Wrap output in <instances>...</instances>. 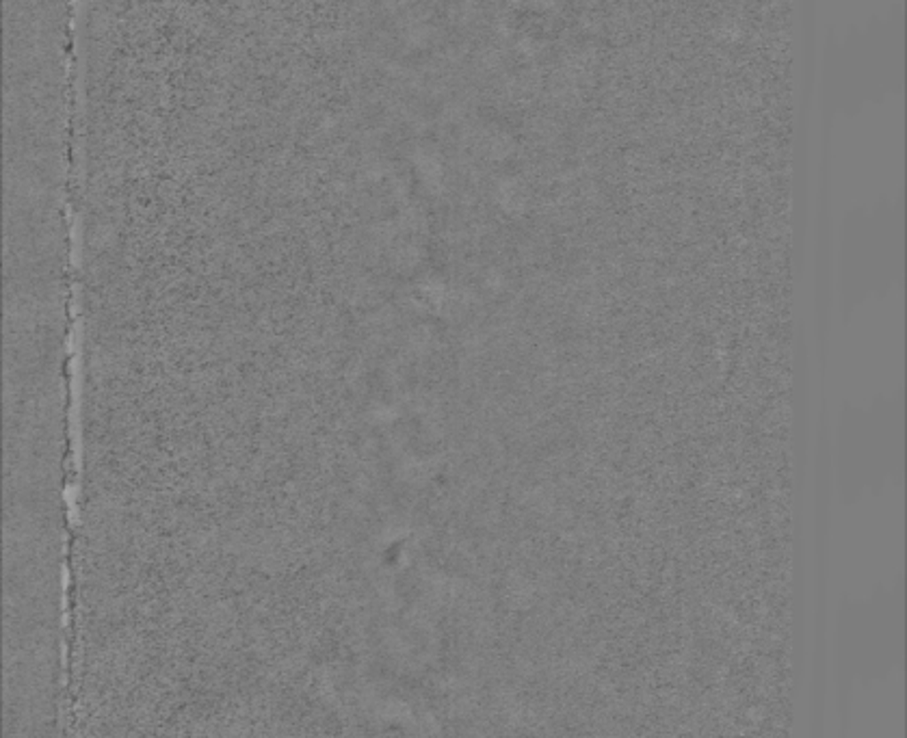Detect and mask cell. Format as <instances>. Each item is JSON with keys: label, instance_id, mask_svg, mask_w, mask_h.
Masks as SVG:
<instances>
[]
</instances>
